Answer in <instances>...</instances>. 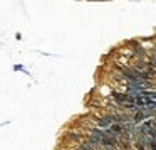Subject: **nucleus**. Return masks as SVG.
Wrapping results in <instances>:
<instances>
[{
	"instance_id": "obj_2",
	"label": "nucleus",
	"mask_w": 156,
	"mask_h": 150,
	"mask_svg": "<svg viewBox=\"0 0 156 150\" xmlns=\"http://www.w3.org/2000/svg\"><path fill=\"white\" fill-rule=\"evenodd\" d=\"M81 150H94V148H92V145H84Z\"/></svg>"
},
{
	"instance_id": "obj_1",
	"label": "nucleus",
	"mask_w": 156,
	"mask_h": 150,
	"mask_svg": "<svg viewBox=\"0 0 156 150\" xmlns=\"http://www.w3.org/2000/svg\"><path fill=\"white\" fill-rule=\"evenodd\" d=\"M98 125H99V128H102V130H109V126L112 125L111 115H109V116H104V118H101V120L98 122Z\"/></svg>"
}]
</instances>
